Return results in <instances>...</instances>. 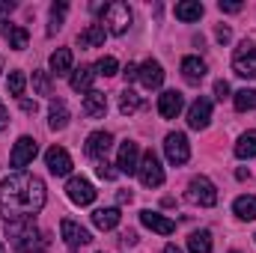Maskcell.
Instances as JSON below:
<instances>
[{
	"label": "cell",
	"instance_id": "obj_1",
	"mask_svg": "<svg viewBox=\"0 0 256 253\" xmlns=\"http://www.w3.org/2000/svg\"><path fill=\"white\" fill-rule=\"evenodd\" d=\"M45 206V185L36 176L12 173L0 182V212L6 220L33 218Z\"/></svg>",
	"mask_w": 256,
	"mask_h": 253
},
{
	"label": "cell",
	"instance_id": "obj_2",
	"mask_svg": "<svg viewBox=\"0 0 256 253\" xmlns=\"http://www.w3.org/2000/svg\"><path fill=\"white\" fill-rule=\"evenodd\" d=\"M6 236L12 238V248L18 253H48V248H51L48 236L33 226V218L6 220Z\"/></svg>",
	"mask_w": 256,
	"mask_h": 253
},
{
	"label": "cell",
	"instance_id": "obj_3",
	"mask_svg": "<svg viewBox=\"0 0 256 253\" xmlns=\"http://www.w3.org/2000/svg\"><path fill=\"white\" fill-rule=\"evenodd\" d=\"M98 12H102V24H108V30L114 36H122L128 27H131V9H128V3L114 0V3L102 6Z\"/></svg>",
	"mask_w": 256,
	"mask_h": 253
},
{
	"label": "cell",
	"instance_id": "obj_4",
	"mask_svg": "<svg viewBox=\"0 0 256 253\" xmlns=\"http://www.w3.org/2000/svg\"><path fill=\"white\" fill-rule=\"evenodd\" d=\"M164 152H167V161H170L173 167H182V164H188V158H191L188 137H185L182 131H173V134H167V137H164Z\"/></svg>",
	"mask_w": 256,
	"mask_h": 253
},
{
	"label": "cell",
	"instance_id": "obj_5",
	"mask_svg": "<svg viewBox=\"0 0 256 253\" xmlns=\"http://www.w3.org/2000/svg\"><path fill=\"white\" fill-rule=\"evenodd\" d=\"M188 200L202 206V208H212V206H218V190L206 176H194L188 182Z\"/></svg>",
	"mask_w": 256,
	"mask_h": 253
},
{
	"label": "cell",
	"instance_id": "obj_6",
	"mask_svg": "<svg viewBox=\"0 0 256 253\" xmlns=\"http://www.w3.org/2000/svg\"><path fill=\"white\" fill-rule=\"evenodd\" d=\"M137 176H140V182H143L146 188L164 185V167H161V161H158V155H155L152 149L143 155V161H140V167H137Z\"/></svg>",
	"mask_w": 256,
	"mask_h": 253
},
{
	"label": "cell",
	"instance_id": "obj_7",
	"mask_svg": "<svg viewBox=\"0 0 256 253\" xmlns=\"http://www.w3.org/2000/svg\"><path fill=\"white\" fill-rule=\"evenodd\" d=\"M232 68L238 78H256V45L254 42H242L232 54Z\"/></svg>",
	"mask_w": 256,
	"mask_h": 253
},
{
	"label": "cell",
	"instance_id": "obj_8",
	"mask_svg": "<svg viewBox=\"0 0 256 253\" xmlns=\"http://www.w3.org/2000/svg\"><path fill=\"white\" fill-rule=\"evenodd\" d=\"M36 152H39V146H36L33 137H18V143H15V149H12V155H9V164L21 173V170L36 158Z\"/></svg>",
	"mask_w": 256,
	"mask_h": 253
},
{
	"label": "cell",
	"instance_id": "obj_9",
	"mask_svg": "<svg viewBox=\"0 0 256 253\" xmlns=\"http://www.w3.org/2000/svg\"><path fill=\"white\" fill-rule=\"evenodd\" d=\"M66 194H68V200H72L74 206H90V202L96 200V188H92V182H86L84 176H74V179H68Z\"/></svg>",
	"mask_w": 256,
	"mask_h": 253
},
{
	"label": "cell",
	"instance_id": "obj_10",
	"mask_svg": "<svg viewBox=\"0 0 256 253\" xmlns=\"http://www.w3.org/2000/svg\"><path fill=\"white\" fill-rule=\"evenodd\" d=\"M110 143H114L110 131H92V134L86 137V146H84V152H86V158H92V161H104V155H108Z\"/></svg>",
	"mask_w": 256,
	"mask_h": 253
},
{
	"label": "cell",
	"instance_id": "obj_11",
	"mask_svg": "<svg viewBox=\"0 0 256 253\" xmlns=\"http://www.w3.org/2000/svg\"><path fill=\"white\" fill-rule=\"evenodd\" d=\"M182 108H185V98H182L179 90H167V92L158 96V114L164 120H176L182 114Z\"/></svg>",
	"mask_w": 256,
	"mask_h": 253
},
{
	"label": "cell",
	"instance_id": "obj_12",
	"mask_svg": "<svg viewBox=\"0 0 256 253\" xmlns=\"http://www.w3.org/2000/svg\"><path fill=\"white\" fill-rule=\"evenodd\" d=\"M137 80H140L146 90H158V86L164 84V68H161V63L149 57L143 66H137Z\"/></svg>",
	"mask_w": 256,
	"mask_h": 253
},
{
	"label": "cell",
	"instance_id": "obj_13",
	"mask_svg": "<svg viewBox=\"0 0 256 253\" xmlns=\"http://www.w3.org/2000/svg\"><path fill=\"white\" fill-rule=\"evenodd\" d=\"M60 236H63V242L68 248H84V244L92 242V236H90L80 224H74V220H63V224H60Z\"/></svg>",
	"mask_w": 256,
	"mask_h": 253
},
{
	"label": "cell",
	"instance_id": "obj_14",
	"mask_svg": "<svg viewBox=\"0 0 256 253\" xmlns=\"http://www.w3.org/2000/svg\"><path fill=\"white\" fill-rule=\"evenodd\" d=\"M140 149H137V143H131L126 140L122 146H120V158H116V167H120V173H128V176H134L137 173V167H140Z\"/></svg>",
	"mask_w": 256,
	"mask_h": 253
},
{
	"label": "cell",
	"instance_id": "obj_15",
	"mask_svg": "<svg viewBox=\"0 0 256 253\" xmlns=\"http://www.w3.org/2000/svg\"><path fill=\"white\" fill-rule=\"evenodd\" d=\"M140 224L149 226V230L158 232V236H170V232H176V224H173L170 218H164V214H158V212H149V208L140 212Z\"/></svg>",
	"mask_w": 256,
	"mask_h": 253
},
{
	"label": "cell",
	"instance_id": "obj_16",
	"mask_svg": "<svg viewBox=\"0 0 256 253\" xmlns=\"http://www.w3.org/2000/svg\"><path fill=\"white\" fill-rule=\"evenodd\" d=\"M208 120H212V102L206 96H200L191 108H188V126L200 131V128L208 126Z\"/></svg>",
	"mask_w": 256,
	"mask_h": 253
},
{
	"label": "cell",
	"instance_id": "obj_17",
	"mask_svg": "<svg viewBox=\"0 0 256 253\" xmlns=\"http://www.w3.org/2000/svg\"><path fill=\"white\" fill-rule=\"evenodd\" d=\"M45 164H48V170L54 176H66L72 170V158H68V152H66L63 146H51L45 152Z\"/></svg>",
	"mask_w": 256,
	"mask_h": 253
},
{
	"label": "cell",
	"instance_id": "obj_18",
	"mask_svg": "<svg viewBox=\"0 0 256 253\" xmlns=\"http://www.w3.org/2000/svg\"><path fill=\"white\" fill-rule=\"evenodd\" d=\"M0 36H6L9 48H15V51H24L27 42H30V33L24 27H18V24H9V21H0Z\"/></svg>",
	"mask_w": 256,
	"mask_h": 253
},
{
	"label": "cell",
	"instance_id": "obj_19",
	"mask_svg": "<svg viewBox=\"0 0 256 253\" xmlns=\"http://www.w3.org/2000/svg\"><path fill=\"white\" fill-rule=\"evenodd\" d=\"M78 45L80 48H98V45H104V27L102 24H86L78 33Z\"/></svg>",
	"mask_w": 256,
	"mask_h": 253
},
{
	"label": "cell",
	"instance_id": "obj_20",
	"mask_svg": "<svg viewBox=\"0 0 256 253\" xmlns=\"http://www.w3.org/2000/svg\"><path fill=\"white\" fill-rule=\"evenodd\" d=\"M120 220H122V214H120V208H96L92 212V224L98 226V230H116L120 226Z\"/></svg>",
	"mask_w": 256,
	"mask_h": 253
},
{
	"label": "cell",
	"instance_id": "obj_21",
	"mask_svg": "<svg viewBox=\"0 0 256 253\" xmlns=\"http://www.w3.org/2000/svg\"><path fill=\"white\" fill-rule=\"evenodd\" d=\"M92 80H96V68L92 66H80L72 74V90L74 92H92Z\"/></svg>",
	"mask_w": 256,
	"mask_h": 253
},
{
	"label": "cell",
	"instance_id": "obj_22",
	"mask_svg": "<svg viewBox=\"0 0 256 253\" xmlns=\"http://www.w3.org/2000/svg\"><path fill=\"white\" fill-rule=\"evenodd\" d=\"M104 110H108V96L104 92H86L84 96V114L86 116H104Z\"/></svg>",
	"mask_w": 256,
	"mask_h": 253
},
{
	"label": "cell",
	"instance_id": "obj_23",
	"mask_svg": "<svg viewBox=\"0 0 256 253\" xmlns=\"http://www.w3.org/2000/svg\"><path fill=\"white\" fill-rule=\"evenodd\" d=\"M182 74H185L188 84L196 86V84L206 78V63H202L200 57H185V60H182Z\"/></svg>",
	"mask_w": 256,
	"mask_h": 253
},
{
	"label": "cell",
	"instance_id": "obj_24",
	"mask_svg": "<svg viewBox=\"0 0 256 253\" xmlns=\"http://www.w3.org/2000/svg\"><path fill=\"white\" fill-rule=\"evenodd\" d=\"M173 12H176V18H179V21H200L206 9H202V3H200V0H182V3H176V9H173Z\"/></svg>",
	"mask_w": 256,
	"mask_h": 253
},
{
	"label": "cell",
	"instance_id": "obj_25",
	"mask_svg": "<svg viewBox=\"0 0 256 253\" xmlns=\"http://www.w3.org/2000/svg\"><path fill=\"white\" fill-rule=\"evenodd\" d=\"M48 126L54 128V131H63L68 126V108H66L63 98H54L51 102V120H48Z\"/></svg>",
	"mask_w": 256,
	"mask_h": 253
},
{
	"label": "cell",
	"instance_id": "obj_26",
	"mask_svg": "<svg viewBox=\"0 0 256 253\" xmlns=\"http://www.w3.org/2000/svg\"><path fill=\"white\" fill-rule=\"evenodd\" d=\"M51 72L57 74V78H63L72 72V51L68 48H57L54 54H51Z\"/></svg>",
	"mask_w": 256,
	"mask_h": 253
},
{
	"label": "cell",
	"instance_id": "obj_27",
	"mask_svg": "<svg viewBox=\"0 0 256 253\" xmlns=\"http://www.w3.org/2000/svg\"><path fill=\"white\" fill-rule=\"evenodd\" d=\"M232 212H236L242 220H256V196H250V194L238 196V200L232 202Z\"/></svg>",
	"mask_w": 256,
	"mask_h": 253
},
{
	"label": "cell",
	"instance_id": "obj_28",
	"mask_svg": "<svg viewBox=\"0 0 256 253\" xmlns=\"http://www.w3.org/2000/svg\"><path fill=\"white\" fill-rule=\"evenodd\" d=\"M236 158H256V131H244L236 143Z\"/></svg>",
	"mask_w": 256,
	"mask_h": 253
},
{
	"label": "cell",
	"instance_id": "obj_29",
	"mask_svg": "<svg viewBox=\"0 0 256 253\" xmlns=\"http://www.w3.org/2000/svg\"><path fill=\"white\" fill-rule=\"evenodd\" d=\"M188 250L191 253H212V232L208 230H200L188 236Z\"/></svg>",
	"mask_w": 256,
	"mask_h": 253
},
{
	"label": "cell",
	"instance_id": "obj_30",
	"mask_svg": "<svg viewBox=\"0 0 256 253\" xmlns=\"http://www.w3.org/2000/svg\"><path fill=\"white\" fill-rule=\"evenodd\" d=\"M232 104H236V110H238V114L254 110V108H256V90H238V92L232 96Z\"/></svg>",
	"mask_w": 256,
	"mask_h": 253
},
{
	"label": "cell",
	"instance_id": "obj_31",
	"mask_svg": "<svg viewBox=\"0 0 256 253\" xmlns=\"http://www.w3.org/2000/svg\"><path fill=\"white\" fill-rule=\"evenodd\" d=\"M137 108H140V96L134 90H122V96H120V114L122 116H131Z\"/></svg>",
	"mask_w": 256,
	"mask_h": 253
},
{
	"label": "cell",
	"instance_id": "obj_32",
	"mask_svg": "<svg viewBox=\"0 0 256 253\" xmlns=\"http://www.w3.org/2000/svg\"><path fill=\"white\" fill-rule=\"evenodd\" d=\"M6 86H9V92L12 96H24V90H27V78H24V72H9V80H6Z\"/></svg>",
	"mask_w": 256,
	"mask_h": 253
},
{
	"label": "cell",
	"instance_id": "obj_33",
	"mask_svg": "<svg viewBox=\"0 0 256 253\" xmlns=\"http://www.w3.org/2000/svg\"><path fill=\"white\" fill-rule=\"evenodd\" d=\"M66 12H68V3H66V0H57V3L51 6V33L63 27V18H66Z\"/></svg>",
	"mask_w": 256,
	"mask_h": 253
},
{
	"label": "cell",
	"instance_id": "obj_34",
	"mask_svg": "<svg viewBox=\"0 0 256 253\" xmlns=\"http://www.w3.org/2000/svg\"><path fill=\"white\" fill-rule=\"evenodd\" d=\"M116 68H120V66H116L114 57H102V60L96 63V74H102V78H114V74H116Z\"/></svg>",
	"mask_w": 256,
	"mask_h": 253
},
{
	"label": "cell",
	"instance_id": "obj_35",
	"mask_svg": "<svg viewBox=\"0 0 256 253\" xmlns=\"http://www.w3.org/2000/svg\"><path fill=\"white\" fill-rule=\"evenodd\" d=\"M33 86L39 90V96H51V80H48V72H33Z\"/></svg>",
	"mask_w": 256,
	"mask_h": 253
},
{
	"label": "cell",
	"instance_id": "obj_36",
	"mask_svg": "<svg viewBox=\"0 0 256 253\" xmlns=\"http://www.w3.org/2000/svg\"><path fill=\"white\" fill-rule=\"evenodd\" d=\"M96 173H98V179H104V182H114L116 176H120V170H114L108 161H98V167H96Z\"/></svg>",
	"mask_w": 256,
	"mask_h": 253
},
{
	"label": "cell",
	"instance_id": "obj_37",
	"mask_svg": "<svg viewBox=\"0 0 256 253\" xmlns=\"http://www.w3.org/2000/svg\"><path fill=\"white\" fill-rule=\"evenodd\" d=\"M218 9H220V12H242V3H236V0H220Z\"/></svg>",
	"mask_w": 256,
	"mask_h": 253
},
{
	"label": "cell",
	"instance_id": "obj_38",
	"mask_svg": "<svg viewBox=\"0 0 256 253\" xmlns=\"http://www.w3.org/2000/svg\"><path fill=\"white\" fill-rule=\"evenodd\" d=\"M214 96H218L220 102L230 98V84H226V80H218V84H214Z\"/></svg>",
	"mask_w": 256,
	"mask_h": 253
},
{
	"label": "cell",
	"instance_id": "obj_39",
	"mask_svg": "<svg viewBox=\"0 0 256 253\" xmlns=\"http://www.w3.org/2000/svg\"><path fill=\"white\" fill-rule=\"evenodd\" d=\"M214 36H218V42H220V45H226V42L232 39V33H230V27H218V30H214Z\"/></svg>",
	"mask_w": 256,
	"mask_h": 253
},
{
	"label": "cell",
	"instance_id": "obj_40",
	"mask_svg": "<svg viewBox=\"0 0 256 253\" xmlns=\"http://www.w3.org/2000/svg\"><path fill=\"white\" fill-rule=\"evenodd\" d=\"M122 244H126V248H134V244H137V232H134V230L122 232Z\"/></svg>",
	"mask_w": 256,
	"mask_h": 253
},
{
	"label": "cell",
	"instance_id": "obj_41",
	"mask_svg": "<svg viewBox=\"0 0 256 253\" xmlns=\"http://www.w3.org/2000/svg\"><path fill=\"white\" fill-rule=\"evenodd\" d=\"M122 74H126V80H128V84H131V80H137V66H134V63H128Z\"/></svg>",
	"mask_w": 256,
	"mask_h": 253
},
{
	"label": "cell",
	"instance_id": "obj_42",
	"mask_svg": "<svg viewBox=\"0 0 256 253\" xmlns=\"http://www.w3.org/2000/svg\"><path fill=\"white\" fill-rule=\"evenodd\" d=\"M21 110H24V114H36V102H30V98H21Z\"/></svg>",
	"mask_w": 256,
	"mask_h": 253
},
{
	"label": "cell",
	"instance_id": "obj_43",
	"mask_svg": "<svg viewBox=\"0 0 256 253\" xmlns=\"http://www.w3.org/2000/svg\"><path fill=\"white\" fill-rule=\"evenodd\" d=\"M6 126H9V110H6V108H3V102H0V131H3Z\"/></svg>",
	"mask_w": 256,
	"mask_h": 253
},
{
	"label": "cell",
	"instance_id": "obj_44",
	"mask_svg": "<svg viewBox=\"0 0 256 253\" xmlns=\"http://www.w3.org/2000/svg\"><path fill=\"white\" fill-rule=\"evenodd\" d=\"M120 202H131V190H120V196H116Z\"/></svg>",
	"mask_w": 256,
	"mask_h": 253
},
{
	"label": "cell",
	"instance_id": "obj_45",
	"mask_svg": "<svg viewBox=\"0 0 256 253\" xmlns=\"http://www.w3.org/2000/svg\"><path fill=\"white\" fill-rule=\"evenodd\" d=\"M12 9H15V3H12V0H9V3H0V15H3V12H12Z\"/></svg>",
	"mask_w": 256,
	"mask_h": 253
},
{
	"label": "cell",
	"instance_id": "obj_46",
	"mask_svg": "<svg viewBox=\"0 0 256 253\" xmlns=\"http://www.w3.org/2000/svg\"><path fill=\"white\" fill-rule=\"evenodd\" d=\"M164 253H182V250H179L176 244H167V248H164Z\"/></svg>",
	"mask_w": 256,
	"mask_h": 253
},
{
	"label": "cell",
	"instance_id": "obj_47",
	"mask_svg": "<svg viewBox=\"0 0 256 253\" xmlns=\"http://www.w3.org/2000/svg\"><path fill=\"white\" fill-rule=\"evenodd\" d=\"M0 253H3V244H0Z\"/></svg>",
	"mask_w": 256,
	"mask_h": 253
},
{
	"label": "cell",
	"instance_id": "obj_48",
	"mask_svg": "<svg viewBox=\"0 0 256 253\" xmlns=\"http://www.w3.org/2000/svg\"><path fill=\"white\" fill-rule=\"evenodd\" d=\"M232 253H238V250H232Z\"/></svg>",
	"mask_w": 256,
	"mask_h": 253
}]
</instances>
